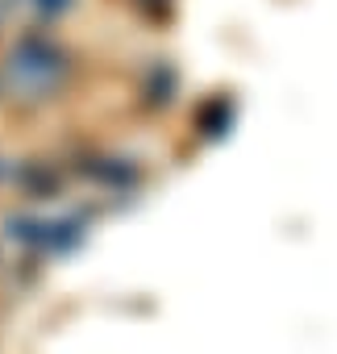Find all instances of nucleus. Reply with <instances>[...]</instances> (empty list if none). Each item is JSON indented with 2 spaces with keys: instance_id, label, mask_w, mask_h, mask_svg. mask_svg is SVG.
<instances>
[{
  "instance_id": "f257e3e1",
  "label": "nucleus",
  "mask_w": 337,
  "mask_h": 354,
  "mask_svg": "<svg viewBox=\"0 0 337 354\" xmlns=\"http://www.w3.org/2000/svg\"><path fill=\"white\" fill-rule=\"evenodd\" d=\"M142 5H162V0H142Z\"/></svg>"
}]
</instances>
